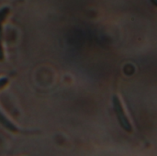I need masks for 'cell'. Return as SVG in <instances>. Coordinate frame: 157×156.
Listing matches in <instances>:
<instances>
[{
    "label": "cell",
    "mask_w": 157,
    "mask_h": 156,
    "mask_svg": "<svg viewBox=\"0 0 157 156\" xmlns=\"http://www.w3.org/2000/svg\"><path fill=\"white\" fill-rule=\"evenodd\" d=\"M150 2H151L155 7H157V0H150Z\"/></svg>",
    "instance_id": "cell-6"
},
{
    "label": "cell",
    "mask_w": 157,
    "mask_h": 156,
    "mask_svg": "<svg viewBox=\"0 0 157 156\" xmlns=\"http://www.w3.org/2000/svg\"><path fill=\"white\" fill-rule=\"evenodd\" d=\"M9 12H10V9L7 6H4V7L0 8V30H1V28H2V24L6 20V18L8 16Z\"/></svg>",
    "instance_id": "cell-3"
},
{
    "label": "cell",
    "mask_w": 157,
    "mask_h": 156,
    "mask_svg": "<svg viewBox=\"0 0 157 156\" xmlns=\"http://www.w3.org/2000/svg\"><path fill=\"white\" fill-rule=\"evenodd\" d=\"M7 84H8V78L7 77H1L0 78V90H2Z\"/></svg>",
    "instance_id": "cell-4"
},
{
    "label": "cell",
    "mask_w": 157,
    "mask_h": 156,
    "mask_svg": "<svg viewBox=\"0 0 157 156\" xmlns=\"http://www.w3.org/2000/svg\"><path fill=\"white\" fill-rule=\"evenodd\" d=\"M5 58V53L3 50V45H2V37H1V30H0V61H3Z\"/></svg>",
    "instance_id": "cell-5"
},
{
    "label": "cell",
    "mask_w": 157,
    "mask_h": 156,
    "mask_svg": "<svg viewBox=\"0 0 157 156\" xmlns=\"http://www.w3.org/2000/svg\"><path fill=\"white\" fill-rule=\"evenodd\" d=\"M0 124L7 131L11 132H19V129L3 113V111L0 109Z\"/></svg>",
    "instance_id": "cell-2"
},
{
    "label": "cell",
    "mask_w": 157,
    "mask_h": 156,
    "mask_svg": "<svg viewBox=\"0 0 157 156\" xmlns=\"http://www.w3.org/2000/svg\"><path fill=\"white\" fill-rule=\"evenodd\" d=\"M112 105H113V109L116 114L117 120L119 121L120 126L122 128L123 131H125L128 133H132L133 131L132 125L125 112V109L123 108L122 102L120 99V97L117 95H114L112 97Z\"/></svg>",
    "instance_id": "cell-1"
}]
</instances>
